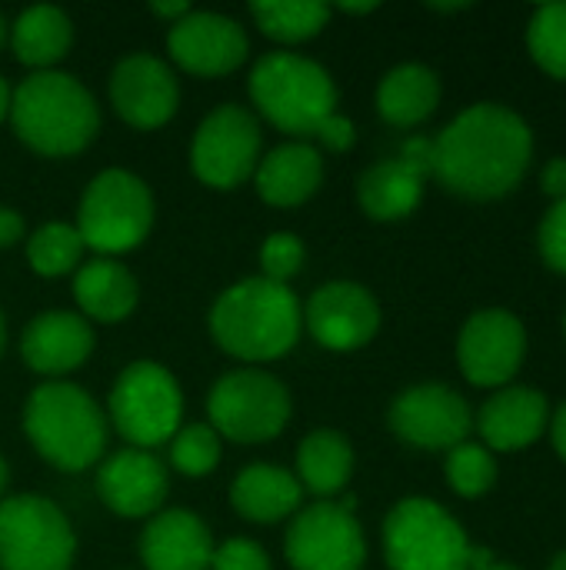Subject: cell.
Masks as SVG:
<instances>
[{"instance_id":"obj_30","label":"cell","mask_w":566,"mask_h":570,"mask_svg":"<svg viewBox=\"0 0 566 570\" xmlns=\"http://www.w3.org/2000/svg\"><path fill=\"white\" fill-rule=\"evenodd\" d=\"M83 237L73 224L50 220L27 237V264L37 277H67L83 264Z\"/></svg>"},{"instance_id":"obj_40","label":"cell","mask_w":566,"mask_h":570,"mask_svg":"<svg viewBox=\"0 0 566 570\" xmlns=\"http://www.w3.org/2000/svg\"><path fill=\"white\" fill-rule=\"evenodd\" d=\"M540 190H544L554 204L566 200V157H554V160L544 167V174H540Z\"/></svg>"},{"instance_id":"obj_8","label":"cell","mask_w":566,"mask_h":570,"mask_svg":"<svg viewBox=\"0 0 566 570\" xmlns=\"http://www.w3.org/2000/svg\"><path fill=\"white\" fill-rule=\"evenodd\" d=\"M294 401L280 377L260 367L224 374L207 394V424L234 444H267L290 424Z\"/></svg>"},{"instance_id":"obj_37","label":"cell","mask_w":566,"mask_h":570,"mask_svg":"<svg viewBox=\"0 0 566 570\" xmlns=\"http://www.w3.org/2000/svg\"><path fill=\"white\" fill-rule=\"evenodd\" d=\"M314 140H317L324 150H330V154H344V150H350V147L357 144V127H354V120H347L344 114H330V117L317 127Z\"/></svg>"},{"instance_id":"obj_17","label":"cell","mask_w":566,"mask_h":570,"mask_svg":"<svg viewBox=\"0 0 566 570\" xmlns=\"http://www.w3.org/2000/svg\"><path fill=\"white\" fill-rule=\"evenodd\" d=\"M173 63L193 77H227L250 57V37L240 20L217 10H190L167 30Z\"/></svg>"},{"instance_id":"obj_16","label":"cell","mask_w":566,"mask_h":570,"mask_svg":"<svg viewBox=\"0 0 566 570\" xmlns=\"http://www.w3.org/2000/svg\"><path fill=\"white\" fill-rule=\"evenodd\" d=\"M304 327L310 337L334 354L367 347L380 331V304L357 281L320 284L304 304Z\"/></svg>"},{"instance_id":"obj_13","label":"cell","mask_w":566,"mask_h":570,"mask_svg":"<svg viewBox=\"0 0 566 570\" xmlns=\"http://www.w3.org/2000/svg\"><path fill=\"white\" fill-rule=\"evenodd\" d=\"M527 331L524 321L504 307H487L467 317L457 337L460 374L474 387H504L524 367Z\"/></svg>"},{"instance_id":"obj_24","label":"cell","mask_w":566,"mask_h":570,"mask_svg":"<svg viewBox=\"0 0 566 570\" xmlns=\"http://www.w3.org/2000/svg\"><path fill=\"white\" fill-rule=\"evenodd\" d=\"M230 508L250 524H277L304 508V488L280 464H247L230 484Z\"/></svg>"},{"instance_id":"obj_4","label":"cell","mask_w":566,"mask_h":570,"mask_svg":"<svg viewBox=\"0 0 566 570\" xmlns=\"http://www.w3.org/2000/svg\"><path fill=\"white\" fill-rule=\"evenodd\" d=\"M23 434L57 471L80 474L103 461L110 421L90 391L70 381H43L27 394Z\"/></svg>"},{"instance_id":"obj_35","label":"cell","mask_w":566,"mask_h":570,"mask_svg":"<svg viewBox=\"0 0 566 570\" xmlns=\"http://www.w3.org/2000/svg\"><path fill=\"white\" fill-rule=\"evenodd\" d=\"M210 570H274L270 554L250 538H227L214 548Z\"/></svg>"},{"instance_id":"obj_33","label":"cell","mask_w":566,"mask_h":570,"mask_svg":"<svg viewBox=\"0 0 566 570\" xmlns=\"http://www.w3.org/2000/svg\"><path fill=\"white\" fill-rule=\"evenodd\" d=\"M444 471H447V484L460 498H484L497 484L494 454L484 444H474V441H464V444L450 448L447 461H444Z\"/></svg>"},{"instance_id":"obj_38","label":"cell","mask_w":566,"mask_h":570,"mask_svg":"<svg viewBox=\"0 0 566 570\" xmlns=\"http://www.w3.org/2000/svg\"><path fill=\"white\" fill-rule=\"evenodd\" d=\"M397 157H400L407 167H414L417 174L430 177V170H434V140H427V137H410V140H404V147H400Z\"/></svg>"},{"instance_id":"obj_9","label":"cell","mask_w":566,"mask_h":570,"mask_svg":"<svg viewBox=\"0 0 566 570\" xmlns=\"http://www.w3.org/2000/svg\"><path fill=\"white\" fill-rule=\"evenodd\" d=\"M470 541L460 521L430 498H404L384 521L390 570H467Z\"/></svg>"},{"instance_id":"obj_14","label":"cell","mask_w":566,"mask_h":570,"mask_svg":"<svg viewBox=\"0 0 566 570\" xmlns=\"http://www.w3.org/2000/svg\"><path fill=\"white\" fill-rule=\"evenodd\" d=\"M390 431L420 451H450L474 428L470 404L447 384H414L400 391L387 411Z\"/></svg>"},{"instance_id":"obj_26","label":"cell","mask_w":566,"mask_h":570,"mask_svg":"<svg viewBox=\"0 0 566 570\" xmlns=\"http://www.w3.org/2000/svg\"><path fill=\"white\" fill-rule=\"evenodd\" d=\"M424 184H427L424 174L407 167L400 157H390V160H380V164H374V167H367L360 174L357 200H360V207H364V214L370 220L390 224V220L410 217L420 207Z\"/></svg>"},{"instance_id":"obj_20","label":"cell","mask_w":566,"mask_h":570,"mask_svg":"<svg viewBox=\"0 0 566 570\" xmlns=\"http://www.w3.org/2000/svg\"><path fill=\"white\" fill-rule=\"evenodd\" d=\"M214 548L203 518L183 508H163L153 514L137 544L143 570H210Z\"/></svg>"},{"instance_id":"obj_25","label":"cell","mask_w":566,"mask_h":570,"mask_svg":"<svg viewBox=\"0 0 566 570\" xmlns=\"http://www.w3.org/2000/svg\"><path fill=\"white\" fill-rule=\"evenodd\" d=\"M7 43H10L13 57L23 67H30V73L57 70V63L73 47V23H70L67 10H60L53 3H37V7H27L17 13V20L10 23Z\"/></svg>"},{"instance_id":"obj_34","label":"cell","mask_w":566,"mask_h":570,"mask_svg":"<svg viewBox=\"0 0 566 570\" xmlns=\"http://www.w3.org/2000/svg\"><path fill=\"white\" fill-rule=\"evenodd\" d=\"M307 247L294 230H274L260 244V277L290 287V281L304 271Z\"/></svg>"},{"instance_id":"obj_31","label":"cell","mask_w":566,"mask_h":570,"mask_svg":"<svg viewBox=\"0 0 566 570\" xmlns=\"http://www.w3.org/2000/svg\"><path fill=\"white\" fill-rule=\"evenodd\" d=\"M220 458H224L220 434L207 421L180 424V431L167 441V461L183 478H207L210 471H217Z\"/></svg>"},{"instance_id":"obj_10","label":"cell","mask_w":566,"mask_h":570,"mask_svg":"<svg viewBox=\"0 0 566 570\" xmlns=\"http://www.w3.org/2000/svg\"><path fill=\"white\" fill-rule=\"evenodd\" d=\"M77 534L70 518L43 494L0 501V570H70Z\"/></svg>"},{"instance_id":"obj_19","label":"cell","mask_w":566,"mask_h":570,"mask_svg":"<svg viewBox=\"0 0 566 570\" xmlns=\"http://www.w3.org/2000/svg\"><path fill=\"white\" fill-rule=\"evenodd\" d=\"M93 347V327L77 311H43L20 334L23 364L47 381H63V374L83 367Z\"/></svg>"},{"instance_id":"obj_7","label":"cell","mask_w":566,"mask_h":570,"mask_svg":"<svg viewBox=\"0 0 566 570\" xmlns=\"http://www.w3.org/2000/svg\"><path fill=\"white\" fill-rule=\"evenodd\" d=\"M107 421L130 448L153 451L167 444L183 424V391L170 367L157 361L127 364L110 387Z\"/></svg>"},{"instance_id":"obj_28","label":"cell","mask_w":566,"mask_h":570,"mask_svg":"<svg viewBox=\"0 0 566 570\" xmlns=\"http://www.w3.org/2000/svg\"><path fill=\"white\" fill-rule=\"evenodd\" d=\"M440 104V77L427 63H397L377 87V114L390 127H417Z\"/></svg>"},{"instance_id":"obj_11","label":"cell","mask_w":566,"mask_h":570,"mask_svg":"<svg viewBox=\"0 0 566 570\" xmlns=\"http://www.w3.org/2000/svg\"><path fill=\"white\" fill-rule=\"evenodd\" d=\"M260 157V120L240 104L214 107L190 140V170L200 184L214 190H237L244 180L254 177Z\"/></svg>"},{"instance_id":"obj_6","label":"cell","mask_w":566,"mask_h":570,"mask_svg":"<svg viewBox=\"0 0 566 570\" xmlns=\"http://www.w3.org/2000/svg\"><path fill=\"white\" fill-rule=\"evenodd\" d=\"M153 214L157 204L147 180L133 170L107 167L83 187L73 227L97 257H120L150 237Z\"/></svg>"},{"instance_id":"obj_29","label":"cell","mask_w":566,"mask_h":570,"mask_svg":"<svg viewBox=\"0 0 566 570\" xmlns=\"http://www.w3.org/2000/svg\"><path fill=\"white\" fill-rule=\"evenodd\" d=\"M334 7L317 3V0H267V3H254L250 17L260 27L264 37L290 47V43H307L317 33H324V27L330 23Z\"/></svg>"},{"instance_id":"obj_39","label":"cell","mask_w":566,"mask_h":570,"mask_svg":"<svg viewBox=\"0 0 566 570\" xmlns=\"http://www.w3.org/2000/svg\"><path fill=\"white\" fill-rule=\"evenodd\" d=\"M23 237H27V220H23V214H20L17 207L0 204V250L20 244Z\"/></svg>"},{"instance_id":"obj_36","label":"cell","mask_w":566,"mask_h":570,"mask_svg":"<svg viewBox=\"0 0 566 570\" xmlns=\"http://www.w3.org/2000/svg\"><path fill=\"white\" fill-rule=\"evenodd\" d=\"M537 244H540L544 264H547L550 271H557V274H564L566 277V200L554 204V207L547 210V217H544V224H540Z\"/></svg>"},{"instance_id":"obj_1","label":"cell","mask_w":566,"mask_h":570,"mask_svg":"<svg viewBox=\"0 0 566 570\" xmlns=\"http://www.w3.org/2000/svg\"><path fill=\"white\" fill-rule=\"evenodd\" d=\"M534 157L530 124L504 104H474L434 137V170L450 194L467 200L507 197Z\"/></svg>"},{"instance_id":"obj_47","label":"cell","mask_w":566,"mask_h":570,"mask_svg":"<svg viewBox=\"0 0 566 570\" xmlns=\"http://www.w3.org/2000/svg\"><path fill=\"white\" fill-rule=\"evenodd\" d=\"M7 33H10V23H7V17H3V10H0V50H3V43H7Z\"/></svg>"},{"instance_id":"obj_45","label":"cell","mask_w":566,"mask_h":570,"mask_svg":"<svg viewBox=\"0 0 566 570\" xmlns=\"http://www.w3.org/2000/svg\"><path fill=\"white\" fill-rule=\"evenodd\" d=\"M430 10H437V13H460V10H470V3H430Z\"/></svg>"},{"instance_id":"obj_50","label":"cell","mask_w":566,"mask_h":570,"mask_svg":"<svg viewBox=\"0 0 566 570\" xmlns=\"http://www.w3.org/2000/svg\"><path fill=\"white\" fill-rule=\"evenodd\" d=\"M484 570H520V568H514V564H504V561H494L490 568H484Z\"/></svg>"},{"instance_id":"obj_3","label":"cell","mask_w":566,"mask_h":570,"mask_svg":"<svg viewBox=\"0 0 566 570\" xmlns=\"http://www.w3.org/2000/svg\"><path fill=\"white\" fill-rule=\"evenodd\" d=\"M13 134L40 157L83 154L100 134V107L93 94L67 70H40L10 90Z\"/></svg>"},{"instance_id":"obj_48","label":"cell","mask_w":566,"mask_h":570,"mask_svg":"<svg viewBox=\"0 0 566 570\" xmlns=\"http://www.w3.org/2000/svg\"><path fill=\"white\" fill-rule=\"evenodd\" d=\"M7 347V321H3V311H0V354Z\"/></svg>"},{"instance_id":"obj_43","label":"cell","mask_w":566,"mask_h":570,"mask_svg":"<svg viewBox=\"0 0 566 570\" xmlns=\"http://www.w3.org/2000/svg\"><path fill=\"white\" fill-rule=\"evenodd\" d=\"M377 7H380V3H374V0H370V3H350V0L337 3V10H340V13H354V17H360V13H374Z\"/></svg>"},{"instance_id":"obj_46","label":"cell","mask_w":566,"mask_h":570,"mask_svg":"<svg viewBox=\"0 0 566 570\" xmlns=\"http://www.w3.org/2000/svg\"><path fill=\"white\" fill-rule=\"evenodd\" d=\"M7 484H10V468H7V461H3V454H0V501H3Z\"/></svg>"},{"instance_id":"obj_21","label":"cell","mask_w":566,"mask_h":570,"mask_svg":"<svg viewBox=\"0 0 566 570\" xmlns=\"http://www.w3.org/2000/svg\"><path fill=\"white\" fill-rule=\"evenodd\" d=\"M324 184V154L310 140H287L267 150L254 170V187L270 207H300Z\"/></svg>"},{"instance_id":"obj_27","label":"cell","mask_w":566,"mask_h":570,"mask_svg":"<svg viewBox=\"0 0 566 570\" xmlns=\"http://www.w3.org/2000/svg\"><path fill=\"white\" fill-rule=\"evenodd\" d=\"M354 444L334 428L310 431L297 448V481L317 501L337 498L354 478Z\"/></svg>"},{"instance_id":"obj_12","label":"cell","mask_w":566,"mask_h":570,"mask_svg":"<svg viewBox=\"0 0 566 570\" xmlns=\"http://www.w3.org/2000/svg\"><path fill=\"white\" fill-rule=\"evenodd\" d=\"M284 558L290 570H364L367 538L354 518V498L317 501L290 518L284 538Z\"/></svg>"},{"instance_id":"obj_42","label":"cell","mask_w":566,"mask_h":570,"mask_svg":"<svg viewBox=\"0 0 566 570\" xmlns=\"http://www.w3.org/2000/svg\"><path fill=\"white\" fill-rule=\"evenodd\" d=\"M550 438H554L557 454L566 461V401L557 407V414H554V421H550Z\"/></svg>"},{"instance_id":"obj_23","label":"cell","mask_w":566,"mask_h":570,"mask_svg":"<svg viewBox=\"0 0 566 570\" xmlns=\"http://www.w3.org/2000/svg\"><path fill=\"white\" fill-rule=\"evenodd\" d=\"M73 301L83 321L97 324H120L140 304V284L127 264L117 257H93L83 261L73 274Z\"/></svg>"},{"instance_id":"obj_5","label":"cell","mask_w":566,"mask_h":570,"mask_svg":"<svg viewBox=\"0 0 566 570\" xmlns=\"http://www.w3.org/2000/svg\"><path fill=\"white\" fill-rule=\"evenodd\" d=\"M247 90L260 117L294 140H310L317 127L337 114L340 97L330 70L294 50L264 53L250 70Z\"/></svg>"},{"instance_id":"obj_18","label":"cell","mask_w":566,"mask_h":570,"mask_svg":"<svg viewBox=\"0 0 566 570\" xmlns=\"http://www.w3.org/2000/svg\"><path fill=\"white\" fill-rule=\"evenodd\" d=\"M170 494V474L153 451L123 448L100 461L97 471V498L117 518L137 521L153 518L163 511Z\"/></svg>"},{"instance_id":"obj_41","label":"cell","mask_w":566,"mask_h":570,"mask_svg":"<svg viewBox=\"0 0 566 570\" xmlns=\"http://www.w3.org/2000/svg\"><path fill=\"white\" fill-rule=\"evenodd\" d=\"M193 7L187 3V0H177V3H163V0H153L150 3V13L153 17H160V20H167V23H177L180 17H187Z\"/></svg>"},{"instance_id":"obj_49","label":"cell","mask_w":566,"mask_h":570,"mask_svg":"<svg viewBox=\"0 0 566 570\" xmlns=\"http://www.w3.org/2000/svg\"><path fill=\"white\" fill-rule=\"evenodd\" d=\"M550 570H566V551H564V554H557V558H554Z\"/></svg>"},{"instance_id":"obj_22","label":"cell","mask_w":566,"mask_h":570,"mask_svg":"<svg viewBox=\"0 0 566 570\" xmlns=\"http://www.w3.org/2000/svg\"><path fill=\"white\" fill-rule=\"evenodd\" d=\"M550 421V404L534 387H504L497 391L477 414V431L484 448L494 451H520L530 448Z\"/></svg>"},{"instance_id":"obj_15","label":"cell","mask_w":566,"mask_h":570,"mask_svg":"<svg viewBox=\"0 0 566 570\" xmlns=\"http://www.w3.org/2000/svg\"><path fill=\"white\" fill-rule=\"evenodd\" d=\"M110 107L133 130H157L173 120L180 107V83L167 60L137 50L113 63L107 80Z\"/></svg>"},{"instance_id":"obj_2","label":"cell","mask_w":566,"mask_h":570,"mask_svg":"<svg viewBox=\"0 0 566 570\" xmlns=\"http://www.w3.org/2000/svg\"><path fill=\"white\" fill-rule=\"evenodd\" d=\"M214 344L257 367L287 357L304 334V307L297 294L267 277H244L230 284L210 307Z\"/></svg>"},{"instance_id":"obj_44","label":"cell","mask_w":566,"mask_h":570,"mask_svg":"<svg viewBox=\"0 0 566 570\" xmlns=\"http://www.w3.org/2000/svg\"><path fill=\"white\" fill-rule=\"evenodd\" d=\"M10 117V83L0 77V124Z\"/></svg>"},{"instance_id":"obj_51","label":"cell","mask_w":566,"mask_h":570,"mask_svg":"<svg viewBox=\"0 0 566 570\" xmlns=\"http://www.w3.org/2000/svg\"><path fill=\"white\" fill-rule=\"evenodd\" d=\"M564 331H566V317H564Z\"/></svg>"},{"instance_id":"obj_32","label":"cell","mask_w":566,"mask_h":570,"mask_svg":"<svg viewBox=\"0 0 566 570\" xmlns=\"http://www.w3.org/2000/svg\"><path fill=\"white\" fill-rule=\"evenodd\" d=\"M527 47L544 73L566 80V3H544L534 10Z\"/></svg>"}]
</instances>
